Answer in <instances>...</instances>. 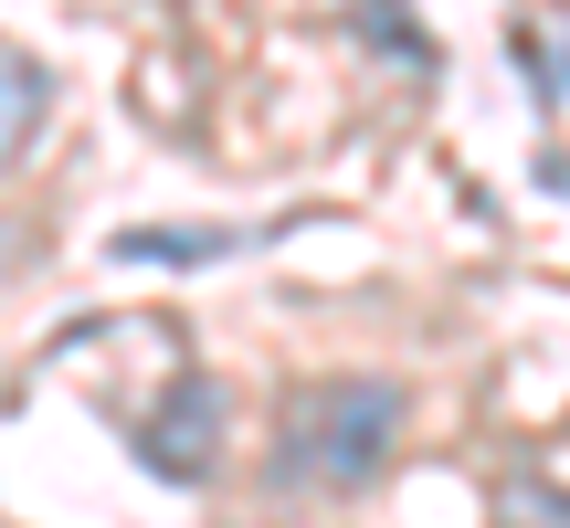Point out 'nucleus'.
Here are the masks:
<instances>
[{
  "mask_svg": "<svg viewBox=\"0 0 570 528\" xmlns=\"http://www.w3.org/2000/svg\"><path fill=\"white\" fill-rule=\"evenodd\" d=\"M402 444V381H306L275 412V487L285 497H348Z\"/></svg>",
  "mask_w": 570,
  "mask_h": 528,
  "instance_id": "obj_1",
  "label": "nucleus"
},
{
  "mask_svg": "<svg viewBox=\"0 0 570 528\" xmlns=\"http://www.w3.org/2000/svg\"><path fill=\"white\" fill-rule=\"evenodd\" d=\"M127 444H138L148 476H169V487H212V466H223V381H212V370H180L169 402L148 412V423H127Z\"/></svg>",
  "mask_w": 570,
  "mask_h": 528,
  "instance_id": "obj_2",
  "label": "nucleus"
},
{
  "mask_svg": "<svg viewBox=\"0 0 570 528\" xmlns=\"http://www.w3.org/2000/svg\"><path fill=\"white\" fill-rule=\"evenodd\" d=\"M42 117H53V75L32 53H0V169L42 138Z\"/></svg>",
  "mask_w": 570,
  "mask_h": 528,
  "instance_id": "obj_3",
  "label": "nucleus"
},
{
  "mask_svg": "<svg viewBox=\"0 0 570 528\" xmlns=\"http://www.w3.org/2000/svg\"><path fill=\"white\" fill-rule=\"evenodd\" d=\"M233 244H244V233H117V264H212Z\"/></svg>",
  "mask_w": 570,
  "mask_h": 528,
  "instance_id": "obj_4",
  "label": "nucleus"
},
{
  "mask_svg": "<svg viewBox=\"0 0 570 528\" xmlns=\"http://www.w3.org/2000/svg\"><path fill=\"white\" fill-rule=\"evenodd\" d=\"M348 11H360L370 32H381V53H391V63H433V32H412V21L391 11V0H348Z\"/></svg>",
  "mask_w": 570,
  "mask_h": 528,
  "instance_id": "obj_5",
  "label": "nucleus"
}]
</instances>
